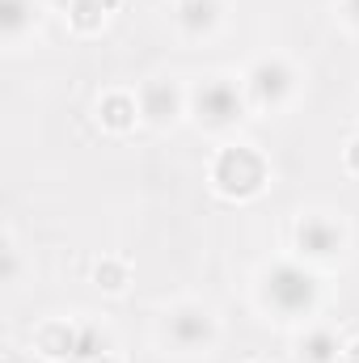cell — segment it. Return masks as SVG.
Here are the masks:
<instances>
[{
	"label": "cell",
	"instance_id": "3957f363",
	"mask_svg": "<svg viewBox=\"0 0 359 363\" xmlns=\"http://www.w3.org/2000/svg\"><path fill=\"white\" fill-rule=\"evenodd\" d=\"M190 123L207 135H233L250 118V101L241 89V77L233 72H207L190 85Z\"/></svg>",
	"mask_w": 359,
	"mask_h": 363
},
{
	"label": "cell",
	"instance_id": "2e32d148",
	"mask_svg": "<svg viewBox=\"0 0 359 363\" xmlns=\"http://www.w3.org/2000/svg\"><path fill=\"white\" fill-rule=\"evenodd\" d=\"M334 13H338L343 26H351L359 34V0H334Z\"/></svg>",
	"mask_w": 359,
	"mask_h": 363
},
{
	"label": "cell",
	"instance_id": "9a60e30c",
	"mask_svg": "<svg viewBox=\"0 0 359 363\" xmlns=\"http://www.w3.org/2000/svg\"><path fill=\"white\" fill-rule=\"evenodd\" d=\"M4 283H17L21 279V250H17V237H13V228H4Z\"/></svg>",
	"mask_w": 359,
	"mask_h": 363
},
{
	"label": "cell",
	"instance_id": "5b68a950",
	"mask_svg": "<svg viewBox=\"0 0 359 363\" xmlns=\"http://www.w3.org/2000/svg\"><path fill=\"white\" fill-rule=\"evenodd\" d=\"M241 89H245V101H250V114H283L300 97V68L279 51L258 55L241 72Z\"/></svg>",
	"mask_w": 359,
	"mask_h": 363
},
{
	"label": "cell",
	"instance_id": "ffe728a7",
	"mask_svg": "<svg viewBox=\"0 0 359 363\" xmlns=\"http://www.w3.org/2000/svg\"><path fill=\"white\" fill-rule=\"evenodd\" d=\"M250 363H267V359H250Z\"/></svg>",
	"mask_w": 359,
	"mask_h": 363
},
{
	"label": "cell",
	"instance_id": "d6986e66",
	"mask_svg": "<svg viewBox=\"0 0 359 363\" xmlns=\"http://www.w3.org/2000/svg\"><path fill=\"white\" fill-rule=\"evenodd\" d=\"M93 363H127V359H123V355H118V351L110 347V351H101V355H97V359H93Z\"/></svg>",
	"mask_w": 359,
	"mask_h": 363
},
{
	"label": "cell",
	"instance_id": "277c9868",
	"mask_svg": "<svg viewBox=\"0 0 359 363\" xmlns=\"http://www.w3.org/2000/svg\"><path fill=\"white\" fill-rule=\"evenodd\" d=\"M161 347L182 359L211 355L220 347V317L203 300H174L161 313Z\"/></svg>",
	"mask_w": 359,
	"mask_h": 363
},
{
	"label": "cell",
	"instance_id": "30bf717a",
	"mask_svg": "<svg viewBox=\"0 0 359 363\" xmlns=\"http://www.w3.org/2000/svg\"><path fill=\"white\" fill-rule=\"evenodd\" d=\"M77 334H81L77 317H51L34 330V355L47 363H72L77 359Z\"/></svg>",
	"mask_w": 359,
	"mask_h": 363
},
{
	"label": "cell",
	"instance_id": "ac0fdd59",
	"mask_svg": "<svg viewBox=\"0 0 359 363\" xmlns=\"http://www.w3.org/2000/svg\"><path fill=\"white\" fill-rule=\"evenodd\" d=\"M338 363H359V338H347V347H343V359Z\"/></svg>",
	"mask_w": 359,
	"mask_h": 363
},
{
	"label": "cell",
	"instance_id": "ba28073f",
	"mask_svg": "<svg viewBox=\"0 0 359 363\" xmlns=\"http://www.w3.org/2000/svg\"><path fill=\"white\" fill-rule=\"evenodd\" d=\"M228 4L224 0H174V30L186 43H207L220 34Z\"/></svg>",
	"mask_w": 359,
	"mask_h": 363
},
{
	"label": "cell",
	"instance_id": "8992f818",
	"mask_svg": "<svg viewBox=\"0 0 359 363\" xmlns=\"http://www.w3.org/2000/svg\"><path fill=\"white\" fill-rule=\"evenodd\" d=\"M347 220L334 211H300L292 220V258L309 267H330L347 254Z\"/></svg>",
	"mask_w": 359,
	"mask_h": 363
},
{
	"label": "cell",
	"instance_id": "7a4b0ae2",
	"mask_svg": "<svg viewBox=\"0 0 359 363\" xmlns=\"http://www.w3.org/2000/svg\"><path fill=\"white\" fill-rule=\"evenodd\" d=\"M270 178L275 169H270L267 152L250 140H224L207 157V186L224 203H254L258 194H267Z\"/></svg>",
	"mask_w": 359,
	"mask_h": 363
},
{
	"label": "cell",
	"instance_id": "7c38bea8",
	"mask_svg": "<svg viewBox=\"0 0 359 363\" xmlns=\"http://www.w3.org/2000/svg\"><path fill=\"white\" fill-rule=\"evenodd\" d=\"M343 347H347V338L330 321H309V325H300L296 359L300 363H338L343 359Z\"/></svg>",
	"mask_w": 359,
	"mask_h": 363
},
{
	"label": "cell",
	"instance_id": "9c48e42d",
	"mask_svg": "<svg viewBox=\"0 0 359 363\" xmlns=\"http://www.w3.org/2000/svg\"><path fill=\"white\" fill-rule=\"evenodd\" d=\"M97 127L106 131V135H131L136 127H144V114H140V97L136 89H106L97 97Z\"/></svg>",
	"mask_w": 359,
	"mask_h": 363
},
{
	"label": "cell",
	"instance_id": "5bb4252c",
	"mask_svg": "<svg viewBox=\"0 0 359 363\" xmlns=\"http://www.w3.org/2000/svg\"><path fill=\"white\" fill-rule=\"evenodd\" d=\"M93 287L97 291H106V296H123L127 287H131V262L123 258V254H101L97 262H93Z\"/></svg>",
	"mask_w": 359,
	"mask_h": 363
},
{
	"label": "cell",
	"instance_id": "4fadbf2b",
	"mask_svg": "<svg viewBox=\"0 0 359 363\" xmlns=\"http://www.w3.org/2000/svg\"><path fill=\"white\" fill-rule=\"evenodd\" d=\"M60 4L68 9L72 34H97V30L110 21V13H118L123 0H60Z\"/></svg>",
	"mask_w": 359,
	"mask_h": 363
},
{
	"label": "cell",
	"instance_id": "8fae6325",
	"mask_svg": "<svg viewBox=\"0 0 359 363\" xmlns=\"http://www.w3.org/2000/svg\"><path fill=\"white\" fill-rule=\"evenodd\" d=\"M43 26V4L38 0H0V38L4 47H26Z\"/></svg>",
	"mask_w": 359,
	"mask_h": 363
},
{
	"label": "cell",
	"instance_id": "52a82bcc",
	"mask_svg": "<svg viewBox=\"0 0 359 363\" xmlns=\"http://www.w3.org/2000/svg\"><path fill=\"white\" fill-rule=\"evenodd\" d=\"M136 97H140L144 127L170 131L190 106V85H182L178 77H148V81L136 85Z\"/></svg>",
	"mask_w": 359,
	"mask_h": 363
},
{
	"label": "cell",
	"instance_id": "e0dca14e",
	"mask_svg": "<svg viewBox=\"0 0 359 363\" xmlns=\"http://www.w3.org/2000/svg\"><path fill=\"white\" fill-rule=\"evenodd\" d=\"M343 169H347L351 178H359V135H351V140L343 144Z\"/></svg>",
	"mask_w": 359,
	"mask_h": 363
},
{
	"label": "cell",
	"instance_id": "6da1fadb",
	"mask_svg": "<svg viewBox=\"0 0 359 363\" xmlns=\"http://www.w3.org/2000/svg\"><path fill=\"white\" fill-rule=\"evenodd\" d=\"M326 300V283L300 258H275L254 274V304L279 325H309L317 321Z\"/></svg>",
	"mask_w": 359,
	"mask_h": 363
}]
</instances>
